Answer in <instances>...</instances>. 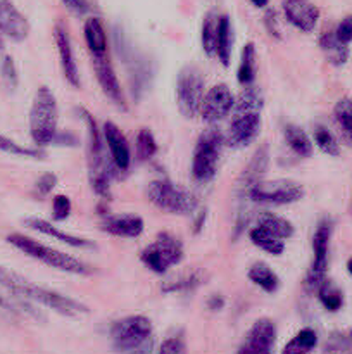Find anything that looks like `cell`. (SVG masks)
I'll use <instances>...</instances> for the list:
<instances>
[{
  "mask_svg": "<svg viewBox=\"0 0 352 354\" xmlns=\"http://www.w3.org/2000/svg\"><path fill=\"white\" fill-rule=\"evenodd\" d=\"M0 287L6 289L10 296L17 297V299L30 301V303L37 304V306H45L48 310L55 311V313L62 315V317L81 318L88 315L90 311L79 301L47 289V287L38 286L35 282H30L23 275L2 265H0Z\"/></svg>",
  "mask_w": 352,
  "mask_h": 354,
  "instance_id": "cell-1",
  "label": "cell"
},
{
  "mask_svg": "<svg viewBox=\"0 0 352 354\" xmlns=\"http://www.w3.org/2000/svg\"><path fill=\"white\" fill-rule=\"evenodd\" d=\"M79 118L83 120L86 128V158H88V176H90V187L93 192L100 197H109L110 190V178H113L114 168L113 162L106 158V151H104V137L100 128L97 127V121L85 107H79L78 111Z\"/></svg>",
  "mask_w": 352,
  "mask_h": 354,
  "instance_id": "cell-2",
  "label": "cell"
},
{
  "mask_svg": "<svg viewBox=\"0 0 352 354\" xmlns=\"http://www.w3.org/2000/svg\"><path fill=\"white\" fill-rule=\"evenodd\" d=\"M30 137L37 149L54 145L59 137V104L48 86H40L31 102Z\"/></svg>",
  "mask_w": 352,
  "mask_h": 354,
  "instance_id": "cell-3",
  "label": "cell"
},
{
  "mask_svg": "<svg viewBox=\"0 0 352 354\" xmlns=\"http://www.w3.org/2000/svg\"><path fill=\"white\" fill-rule=\"evenodd\" d=\"M7 244L12 245L23 254L30 256V258L37 259V261L43 263V265L50 266V268L59 270V272L69 273V275H88L90 268L83 261H79L75 256L68 254V252L57 251L54 248L41 244V242L35 241V239L28 237L24 234H17L12 232L6 237Z\"/></svg>",
  "mask_w": 352,
  "mask_h": 354,
  "instance_id": "cell-4",
  "label": "cell"
},
{
  "mask_svg": "<svg viewBox=\"0 0 352 354\" xmlns=\"http://www.w3.org/2000/svg\"><path fill=\"white\" fill-rule=\"evenodd\" d=\"M224 135L217 128H207L197 138L192 156V176L199 183H209L216 176Z\"/></svg>",
  "mask_w": 352,
  "mask_h": 354,
  "instance_id": "cell-5",
  "label": "cell"
},
{
  "mask_svg": "<svg viewBox=\"0 0 352 354\" xmlns=\"http://www.w3.org/2000/svg\"><path fill=\"white\" fill-rule=\"evenodd\" d=\"M147 199L157 209L171 214H190L197 207L199 201L190 190L175 185L171 180H152L147 185Z\"/></svg>",
  "mask_w": 352,
  "mask_h": 354,
  "instance_id": "cell-6",
  "label": "cell"
},
{
  "mask_svg": "<svg viewBox=\"0 0 352 354\" xmlns=\"http://www.w3.org/2000/svg\"><path fill=\"white\" fill-rule=\"evenodd\" d=\"M185 256L183 244L176 235L161 232L152 244L140 252V261L155 275H166Z\"/></svg>",
  "mask_w": 352,
  "mask_h": 354,
  "instance_id": "cell-7",
  "label": "cell"
},
{
  "mask_svg": "<svg viewBox=\"0 0 352 354\" xmlns=\"http://www.w3.org/2000/svg\"><path fill=\"white\" fill-rule=\"evenodd\" d=\"M152 322L144 315H130L116 320L109 328L113 349L117 354L130 353L150 341Z\"/></svg>",
  "mask_w": 352,
  "mask_h": 354,
  "instance_id": "cell-8",
  "label": "cell"
},
{
  "mask_svg": "<svg viewBox=\"0 0 352 354\" xmlns=\"http://www.w3.org/2000/svg\"><path fill=\"white\" fill-rule=\"evenodd\" d=\"M331 234H333V220L328 216L321 218L313 234V261L306 275V287L309 290H316L326 280Z\"/></svg>",
  "mask_w": 352,
  "mask_h": 354,
  "instance_id": "cell-9",
  "label": "cell"
},
{
  "mask_svg": "<svg viewBox=\"0 0 352 354\" xmlns=\"http://www.w3.org/2000/svg\"><path fill=\"white\" fill-rule=\"evenodd\" d=\"M204 95L206 92H204L202 73L193 66L183 68L176 78V106L182 116L188 120L199 116Z\"/></svg>",
  "mask_w": 352,
  "mask_h": 354,
  "instance_id": "cell-10",
  "label": "cell"
},
{
  "mask_svg": "<svg viewBox=\"0 0 352 354\" xmlns=\"http://www.w3.org/2000/svg\"><path fill=\"white\" fill-rule=\"evenodd\" d=\"M304 197V187L292 180H278L273 183H259L245 197L254 204H273V206H286L299 203Z\"/></svg>",
  "mask_w": 352,
  "mask_h": 354,
  "instance_id": "cell-11",
  "label": "cell"
},
{
  "mask_svg": "<svg viewBox=\"0 0 352 354\" xmlns=\"http://www.w3.org/2000/svg\"><path fill=\"white\" fill-rule=\"evenodd\" d=\"M235 107V97L230 86L219 83V85L211 86L206 92L200 106L199 116L202 118L204 123L207 124H216L219 121L226 120Z\"/></svg>",
  "mask_w": 352,
  "mask_h": 354,
  "instance_id": "cell-12",
  "label": "cell"
},
{
  "mask_svg": "<svg viewBox=\"0 0 352 354\" xmlns=\"http://www.w3.org/2000/svg\"><path fill=\"white\" fill-rule=\"evenodd\" d=\"M261 127V113H235L224 135V144L231 149L248 147L259 137Z\"/></svg>",
  "mask_w": 352,
  "mask_h": 354,
  "instance_id": "cell-13",
  "label": "cell"
},
{
  "mask_svg": "<svg viewBox=\"0 0 352 354\" xmlns=\"http://www.w3.org/2000/svg\"><path fill=\"white\" fill-rule=\"evenodd\" d=\"M276 342V325L269 318H259L248 328L237 354H271Z\"/></svg>",
  "mask_w": 352,
  "mask_h": 354,
  "instance_id": "cell-14",
  "label": "cell"
},
{
  "mask_svg": "<svg viewBox=\"0 0 352 354\" xmlns=\"http://www.w3.org/2000/svg\"><path fill=\"white\" fill-rule=\"evenodd\" d=\"M93 69H95L97 82H99L100 88L106 93L107 99H109L114 106L119 107L121 111H126V97H124L123 88H121L119 78H117L116 71H114L109 55L93 57Z\"/></svg>",
  "mask_w": 352,
  "mask_h": 354,
  "instance_id": "cell-15",
  "label": "cell"
},
{
  "mask_svg": "<svg viewBox=\"0 0 352 354\" xmlns=\"http://www.w3.org/2000/svg\"><path fill=\"white\" fill-rule=\"evenodd\" d=\"M102 137L109 149L110 162L114 165V168L117 171H126L131 165V149L121 128L114 121H106L102 128Z\"/></svg>",
  "mask_w": 352,
  "mask_h": 354,
  "instance_id": "cell-16",
  "label": "cell"
},
{
  "mask_svg": "<svg viewBox=\"0 0 352 354\" xmlns=\"http://www.w3.org/2000/svg\"><path fill=\"white\" fill-rule=\"evenodd\" d=\"M99 227L104 234H109L113 237L137 239L144 234L145 223L144 218L138 214H104Z\"/></svg>",
  "mask_w": 352,
  "mask_h": 354,
  "instance_id": "cell-17",
  "label": "cell"
},
{
  "mask_svg": "<svg viewBox=\"0 0 352 354\" xmlns=\"http://www.w3.org/2000/svg\"><path fill=\"white\" fill-rule=\"evenodd\" d=\"M269 168V151L268 145H261L257 151L252 154V158L248 159L247 166L242 171L240 180H238V192L242 197H247L254 187H257L259 183H262V178L266 176Z\"/></svg>",
  "mask_w": 352,
  "mask_h": 354,
  "instance_id": "cell-18",
  "label": "cell"
},
{
  "mask_svg": "<svg viewBox=\"0 0 352 354\" xmlns=\"http://www.w3.org/2000/svg\"><path fill=\"white\" fill-rule=\"evenodd\" d=\"M283 14L286 21L297 30L309 33L316 28L320 19V10L309 0H283Z\"/></svg>",
  "mask_w": 352,
  "mask_h": 354,
  "instance_id": "cell-19",
  "label": "cell"
},
{
  "mask_svg": "<svg viewBox=\"0 0 352 354\" xmlns=\"http://www.w3.org/2000/svg\"><path fill=\"white\" fill-rule=\"evenodd\" d=\"M0 35L14 41L26 40L30 23L10 0H0Z\"/></svg>",
  "mask_w": 352,
  "mask_h": 354,
  "instance_id": "cell-20",
  "label": "cell"
},
{
  "mask_svg": "<svg viewBox=\"0 0 352 354\" xmlns=\"http://www.w3.org/2000/svg\"><path fill=\"white\" fill-rule=\"evenodd\" d=\"M54 38H55V45H57L59 61H61L62 75H64L66 82H68L71 86H79V69H78V64H76L75 52H72L71 38H69L68 31H66L61 24L55 26Z\"/></svg>",
  "mask_w": 352,
  "mask_h": 354,
  "instance_id": "cell-21",
  "label": "cell"
},
{
  "mask_svg": "<svg viewBox=\"0 0 352 354\" xmlns=\"http://www.w3.org/2000/svg\"><path fill=\"white\" fill-rule=\"evenodd\" d=\"M24 225L31 230L38 232V234H43L47 237L55 239L61 244L68 245V248H78V249H93L95 248V242L88 241V239L78 237V235L68 234V232H62L61 228L55 227L54 223L47 220H41V218H26L24 220Z\"/></svg>",
  "mask_w": 352,
  "mask_h": 354,
  "instance_id": "cell-22",
  "label": "cell"
},
{
  "mask_svg": "<svg viewBox=\"0 0 352 354\" xmlns=\"http://www.w3.org/2000/svg\"><path fill=\"white\" fill-rule=\"evenodd\" d=\"M85 41L93 57L107 55V33L99 17H90L85 23Z\"/></svg>",
  "mask_w": 352,
  "mask_h": 354,
  "instance_id": "cell-23",
  "label": "cell"
},
{
  "mask_svg": "<svg viewBox=\"0 0 352 354\" xmlns=\"http://www.w3.org/2000/svg\"><path fill=\"white\" fill-rule=\"evenodd\" d=\"M248 280L266 294H275L280 289V279L275 270L262 261H255L247 272Z\"/></svg>",
  "mask_w": 352,
  "mask_h": 354,
  "instance_id": "cell-24",
  "label": "cell"
},
{
  "mask_svg": "<svg viewBox=\"0 0 352 354\" xmlns=\"http://www.w3.org/2000/svg\"><path fill=\"white\" fill-rule=\"evenodd\" d=\"M283 137H285V142L290 147V151L295 156H299V158H311L313 156V142H311L309 135L300 127L292 123L285 124V128H283Z\"/></svg>",
  "mask_w": 352,
  "mask_h": 354,
  "instance_id": "cell-25",
  "label": "cell"
},
{
  "mask_svg": "<svg viewBox=\"0 0 352 354\" xmlns=\"http://www.w3.org/2000/svg\"><path fill=\"white\" fill-rule=\"evenodd\" d=\"M255 227L262 228V230H266L268 234L275 235V237L282 239V241L290 239L293 234H295V228H293V225L290 223L286 218L271 213V211H264V213L259 214Z\"/></svg>",
  "mask_w": 352,
  "mask_h": 354,
  "instance_id": "cell-26",
  "label": "cell"
},
{
  "mask_svg": "<svg viewBox=\"0 0 352 354\" xmlns=\"http://www.w3.org/2000/svg\"><path fill=\"white\" fill-rule=\"evenodd\" d=\"M320 47L333 66H344L349 59V47L337 38L335 31H326L320 37Z\"/></svg>",
  "mask_w": 352,
  "mask_h": 354,
  "instance_id": "cell-27",
  "label": "cell"
},
{
  "mask_svg": "<svg viewBox=\"0 0 352 354\" xmlns=\"http://www.w3.org/2000/svg\"><path fill=\"white\" fill-rule=\"evenodd\" d=\"M204 280H206L204 272H200V270H193V272L176 275V279L166 280V282L161 286V290L166 294L190 292V290H195L197 287L202 286Z\"/></svg>",
  "mask_w": 352,
  "mask_h": 354,
  "instance_id": "cell-28",
  "label": "cell"
},
{
  "mask_svg": "<svg viewBox=\"0 0 352 354\" xmlns=\"http://www.w3.org/2000/svg\"><path fill=\"white\" fill-rule=\"evenodd\" d=\"M231 47H233V33H231V23L228 16H219L217 24V44H216V57L221 64L226 68L231 61Z\"/></svg>",
  "mask_w": 352,
  "mask_h": 354,
  "instance_id": "cell-29",
  "label": "cell"
},
{
  "mask_svg": "<svg viewBox=\"0 0 352 354\" xmlns=\"http://www.w3.org/2000/svg\"><path fill=\"white\" fill-rule=\"evenodd\" d=\"M255 62H257V55H255V45L252 41L244 45L240 54V62L237 68V80L240 85H252L255 80L257 69H255Z\"/></svg>",
  "mask_w": 352,
  "mask_h": 354,
  "instance_id": "cell-30",
  "label": "cell"
},
{
  "mask_svg": "<svg viewBox=\"0 0 352 354\" xmlns=\"http://www.w3.org/2000/svg\"><path fill=\"white\" fill-rule=\"evenodd\" d=\"M317 346V334L314 328L304 327L283 346L282 354H309Z\"/></svg>",
  "mask_w": 352,
  "mask_h": 354,
  "instance_id": "cell-31",
  "label": "cell"
},
{
  "mask_svg": "<svg viewBox=\"0 0 352 354\" xmlns=\"http://www.w3.org/2000/svg\"><path fill=\"white\" fill-rule=\"evenodd\" d=\"M248 239H251V242L255 245V248L264 251L266 254L280 256L283 254V251H285V241L268 234V232L262 230V228L259 227H254L251 232H248Z\"/></svg>",
  "mask_w": 352,
  "mask_h": 354,
  "instance_id": "cell-32",
  "label": "cell"
},
{
  "mask_svg": "<svg viewBox=\"0 0 352 354\" xmlns=\"http://www.w3.org/2000/svg\"><path fill=\"white\" fill-rule=\"evenodd\" d=\"M217 24L219 16L209 12L202 21V30H200V44L202 50L207 57H216V44H217Z\"/></svg>",
  "mask_w": 352,
  "mask_h": 354,
  "instance_id": "cell-33",
  "label": "cell"
},
{
  "mask_svg": "<svg viewBox=\"0 0 352 354\" xmlns=\"http://www.w3.org/2000/svg\"><path fill=\"white\" fill-rule=\"evenodd\" d=\"M317 301L321 303V306L324 308L330 313H337L338 310H342L344 306V294L342 290L335 286L331 280H324L320 287L316 289Z\"/></svg>",
  "mask_w": 352,
  "mask_h": 354,
  "instance_id": "cell-34",
  "label": "cell"
},
{
  "mask_svg": "<svg viewBox=\"0 0 352 354\" xmlns=\"http://www.w3.org/2000/svg\"><path fill=\"white\" fill-rule=\"evenodd\" d=\"M157 142L154 133L148 128H141L137 133V144H135V158L138 162L148 161L157 154Z\"/></svg>",
  "mask_w": 352,
  "mask_h": 354,
  "instance_id": "cell-35",
  "label": "cell"
},
{
  "mask_svg": "<svg viewBox=\"0 0 352 354\" xmlns=\"http://www.w3.org/2000/svg\"><path fill=\"white\" fill-rule=\"evenodd\" d=\"M264 107V97L254 86L245 88V92L240 93L238 100L235 102L233 113H261Z\"/></svg>",
  "mask_w": 352,
  "mask_h": 354,
  "instance_id": "cell-36",
  "label": "cell"
},
{
  "mask_svg": "<svg viewBox=\"0 0 352 354\" xmlns=\"http://www.w3.org/2000/svg\"><path fill=\"white\" fill-rule=\"evenodd\" d=\"M314 142H316L317 149H320L321 152H324V154H340V145H338L337 138H335L333 133H331L326 127H323V124H317V127L314 128Z\"/></svg>",
  "mask_w": 352,
  "mask_h": 354,
  "instance_id": "cell-37",
  "label": "cell"
},
{
  "mask_svg": "<svg viewBox=\"0 0 352 354\" xmlns=\"http://www.w3.org/2000/svg\"><path fill=\"white\" fill-rule=\"evenodd\" d=\"M0 151L6 152V154H12V156H19V158H31V159H43L45 152L41 149H30V147H23V145L16 144L10 138L3 137L0 135Z\"/></svg>",
  "mask_w": 352,
  "mask_h": 354,
  "instance_id": "cell-38",
  "label": "cell"
},
{
  "mask_svg": "<svg viewBox=\"0 0 352 354\" xmlns=\"http://www.w3.org/2000/svg\"><path fill=\"white\" fill-rule=\"evenodd\" d=\"M335 120L340 124L344 133L352 140V99H340L335 104Z\"/></svg>",
  "mask_w": 352,
  "mask_h": 354,
  "instance_id": "cell-39",
  "label": "cell"
},
{
  "mask_svg": "<svg viewBox=\"0 0 352 354\" xmlns=\"http://www.w3.org/2000/svg\"><path fill=\"white\" fill-rule=\"evenodd\" d=\"M0 78H2L3 86H6L9 92H14L19 85V73H17L16 64H14V59L10 55H6L0 62Z\"/></svg>",
  "mask_w": 352,
  "mask_h": 354,
  "instance_id": "cell-40",
  "label": "cell"
},
{
  "mask_svg": "<svg viewBox=\"0 0 352 354\" xmlns=\"http://www.w3.org/2000/svg\"><path fill=\"white\" fill-rule=\"evenodd\" d=\"M72 203L68 196L64 194H57L52 199V220L55 221H66L71 216Z\"/></svg>",
  "mask_w": 352,
  "mask_h": 354,
  "instance_id": "cell-41",
  "label": "cell"
},
{
  "mask_svg": "<svg viewBox=\"0 0 352 354\" xmlns=\"http://www.w3.org/2000/svg\"><path fill=\"white\" fill-rule=\"evenodd\" d=\"M55 185H57V176L54 173H41L37 178V182H35L33 194L37 197H40V199H43V197H47L55 189Z\"/></svg>",
  "mask_w": 352,
  "mask_h": 354,
  "instance_id": "cell-42",
  "label": "cell"
},
{
  "mask_svg": "<svg viewBox=\"0 0 352 354\" xmlns=\"http://www.w3.org/2000/svg\"><path fill=\"white\" fill-rule=\"evenodd\" d=\"M157 354H186V344L182 337L178 335H173L162 341V344L159 346Z\"/></svg>",
  "mask_w": 352,
  "mask_h": 354,
  "instance_id": "cell-43",
  "label": "cell"
},
{
  "mask_svg": "<svg viewBox=\"0 0 352 354\" xmlns=\"http://www.w3.org/2000/svg\"><path fill=\"white\" fill-rule=\"evenodd\" d=\"M335 35H337L338 40L342 41V44L349 45L352 41V16H347L345 19H342L340 23H338L337 30H335Z\"/></svg>",
  "mask_w": 352,
  "mask_h": 354,
  "instance_id": "cell-44",
  "label": "cell"
},
{
  "mask_svg": "<svg viewBox=\"0 0 352 354\" xmlns=\"http://www.w3.org/2000/svg\"><path fill=\"white\" fill-rule=\"evenodd\" d=\"M264 24H266V30H268V33L271 35V37L278 38V40L282 38V35H280L278 19H276L275 10H268V14L264 16Z\"/></svg>",
  "mask_w": 352,
  "mask_h": 354,
  "instance_id": "cell-45",
  "label": "cell"
},
{
  "mask_svg": "<svg viewBox=\"0 0 352 354\" xmlns=\"http://www.w3.org/2000/svg\"><path fill=\"white\" fill-rule=\"evenodd\" d=\"M66 3L69 10H72L75 14L81 16V14H86L90 9V3L88 0H62Z\"/></svg>",
  "mask_w": 352,
  "mask_h": 354,
  "instance_id": "cell-46",
  "label": "cell"
},
{
  "mask_svg": "<svg viewBox=\"0 0 352 354\" xmlns=\"http://www.w3.org/2000/svg\"><path fill=\"white\" fill-rule=\"evenodd\" d=\"M223 306H224V297L219 296V294H213V296L207 299V308H209V310L217 311Z\"/></svg>",
  "mask_w": 352,
  "mask_h": 354,
  "instance_id": "cell-47",
  "label": "cell"
},
{
  "mask_svg": "<svg viewBox=\"0 0 352 354\" xmlns=\"http://www.w3.org/2000/svg\"><path fill=\"white\" fill-rule=\"evenodd\" d=\"M152 353V341L145 342L144 346H140V348L133 349V351L130 353H123V354H150Z\"/></svg>",
  "mask_w": 352,
  "mask_h": 354,
  "instance_id": "cell-48",
  "label": "cell"
},
{
  "mask_svg": "<svg viewBox=\"0 0 352 354\" xmlns=\"http://www.w3.org/2000/svg\"><path fill=\"white\" fill-rule=\"evenodd\" d=\"M204 225H206V211H200L199 216L195 218V227H193V230H195V234H199V232L202 230Z\"/></svg>",
  "mask_w": 352,
  "mask_h": 354,
  "instance_id": "cell-49",
  "label": "cell"
},
{
  "mask_svg": "<svg viewBox=\"0 0 352 354\" xmlns=\"http://www.w3.org/2000/svg\"><path fill=\"white\" fill-rule=\"evenodd\" d=\"M255 7H266L268 6V0H251Z\"/></svg>",
  "mask_w": 352,
  "mask_h": 354,
  "instance_id": "cell-50",
  "label": "cell"
},
{
  "mask_svg": "<svg viewBox=\"0 0 352 354\" xmlns=\"http://www.w3.org/2000/svg\"><path fill=\"white\" fill-rule=\"evenodd\" d=\"M3 50H6V47H3V40H2V35H0V62H2V59L6 57L3 55Z\"/></svg>",
  "mask_w": 352,
  "mask_h": 354,
  "instance_id": "cell-51",
  "label": "cell"
},
{
  "mask_svg": "<svg viewBox=\"0 0 352 354\" xmlns=\"http://www.w3.org/2000/svg\"><path fill=\"white\" fill-rule=\"evenodd\" d=\"M347 270H349V273H351V275H352V258L347 261Z\"/></svg>",
  "mask_w": 352,
  "mask_h": 354,
  "instance_id": "cell-52",
  "label": "cell"
},
{
  "mask_svg": "<svg viewBox=\"0 0 352 354\" xmlns=\"http://www.w3.org/2000/svg\"><path fill=\"white\" fill-rule=\"evenodd\" d=\"M351 341H352V328H351Z\"/></svg>",
  "mask_w": 352,
  "mask_h": 354,
  "instance_id": "cell-53",
  "label": "cell"
}]
</instances>
